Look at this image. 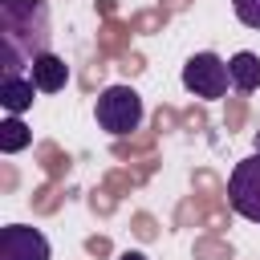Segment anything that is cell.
I'll list each match as a JSON object with an SVG mask.
<instances>
[{
  "label": "cell",
  "instance_id": "cell-8",
  "mask_svg": "<svg viewBox=\"0 0 260 260\" xmlns=\"http://www.w3.org/2000/svg\"><path fill=\"white\" fill-rule=\"evenodd\" d=\"M228 73H232V85L240 89V93H252V89H260V57L256 53H236L232 61H228Z\"/></svg>",
  "mask_w": 260,
  "mask_h": 260
},
{
  "label": "cell",
  "instance_id": "cell-11",
  "mask_svg": "<svg viewBox=\"0 0 260 260\" xmlns=\"http://www.w3.org/2000/svg\"><path fill=\"white\" fill-rule=\"evenodd\" d=\"M118 260H146V256H142V252H122Z\"/></svg>",
  "mask_w": 260,
  "mask_h": 260
},
{
  "label": "cell",
  "instance_id": "cell-3",
  "mask_svg": "<svg viewBox=\"0 0 260 260\" xmlns=\"http://www.w3.org/2000/svg\"><path fill=\"white\" fill-rule=\"evenodd\" d=\"M228 203L248 223H260V150L232 167V175H228Z\"/></svg>",
  "mask_w": 260,
  "mask_h": 260
},
{
  "label": "cell",
  "instance_id": "cell-4",
  "mask_svg": "<svg viewBox=\"0 0 260 260\" xmlns=\"http://www.w3.org/2000/svg\"><path fill=\"white\" fill-rule=\"evenodd\" d=\"M183 85L195 93V98H223L228 85H232V73H228V61L215 57V53H195L187 65H183Z\"/></svg>",
  "mask_w": 260,
  "mask_h": 260
},
{
  "label": "cell",
  "instance_id": "cell-10",
  "mask_svg": "<svg viewBox=\"0 0 260 260\" xmlns=\"http://www.w3.org/2000/svg\"><path fill=\"white\" fill-rule=\"evenodd\" d=\"M232 12L240 16V24L260 28V0H232Z\"/></svg>",
  "mask_w": 260,
  "mask_h": 260
},
{
  "label": "cell",
  "instance_id": "cell-12",
  "mask_svg": "<svg viewBox=\"0 0 260 260\" xmlns=\"http://www.w3.org/2000/svg\"><path fill=\"white\" fill-rule=\"evenodd\" d=\"M256 150H260V134H256Z\"/></svg>",
  "mask_w": 260,
  "mask_h": 260
},
{
  "label": "cell",
  "instance_id": "cell-6",
  "mask_svg": "<svg viewBox=\"0 0 260 260\" xmlns=\"http://www.w3.org/2000/svg\"><path fill=\"white\" fill-rule=\"evenodd\" d=\"M28 77L37 81L41 93H61V89L69 85V65H65V57H57V53H41V57H32V65H28Z\"/></svg>",
  "mask_w": 260,
  "mask_h": 260
},
{
  "label": "cell",
  "instance_id": "cell-1",
  "mask_svg": "<svg viewBox=\"0 0 260 260\" xmlns=\"http://www.w3.org/2000/svg\"><path fill=\"white\" fill-rule=\"evenodd\" d=\"M49 4L45 0H0V45L4 73H20L32 57L49 53Z\"/></svg>",
  "mask_w": 260,
  "mask_h": 260
},
{
  "label": "cell",
  "instance_id": "cell-9",
  "mask_svg": "<svg viewBox=\"0 0 260 260\" xmlns=\"http://www.w3.org/2000/svg\"><path fill=\"white\" fill-rule=\"evenodd\" d=\"M28 142H32V130H28L16 114H8V118L0 122V150H4V154H20Z\"/></svg>",
  "mask_w": 260,
  "mask_h": 260
},
{
  "label": "cell",
  "instance_id": "cell-5",
  "mask_svg": "<svg viewBox=\"0 0 260 260\" xmlns=\"http://www.w3.org/2000/svg\"><path fill=\"white\" fill-rule=\"evenodd\" d=\"M0 260H53V252H49V240L41 228L8 223V228H0Z\"/></svg>",
  "mask_w": 260,
  "mask_h": 260
},
{
  "label": "cell",
  "instance_id": "cell-7",
  "mask_svg": "<svg viewBox=\"0 0 260 260\" xmlns=\"http://www.w3.org/2000/svg\"><path fill=\"white\" fill-rule=\"evenodd\" d=\"M32 93H41V89H37V81L28 73H4V81H0V106L8 114H24L32 106Z\"/></svg>",
  "mask_w": 260,
  "mask_h": 260
},
{
  "label": "cell",
  "instance_id": "cell-2",
  "mask_svg": "<svg viewBox=\"0 0 260 260\" xmlns=\"http://www.w3.org/2000/svg\"><path fill=\"white\" fill-rule=\"evenodd\" d=\"M93 114H98V126H102L106 134L122 138V134H130V130L142 126V114H146V110H142V93H138L134 85H106V89L98 93Z\"/></svg>",
  "mask_w": 260,
  "mask_h": 260
}]
</instances>
